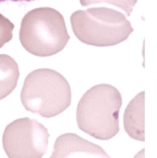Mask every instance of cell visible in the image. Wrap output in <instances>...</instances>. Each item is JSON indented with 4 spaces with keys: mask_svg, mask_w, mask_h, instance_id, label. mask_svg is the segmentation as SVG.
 I'll use <instances>...</instances> for the list:
<instances>
[{
    "mask_svg": "<svg viewBox=\"0 0 157 158\" xmlns=\"http://www.w3.org/2000/svg\"><path fill=\"white\" fill-rule=\"evenodd\" d=\"M119 90L108 84L89 89L78 102L77 126L91 137L107 140L119 132V112L122 106Z\"/></svg>",
    "mask_w": 157,
    "mask_h": 158,
    "instance_id": "obj_1",
    "label": "cell"
},
{
    "mask_svg": "<svg viewBox=\"0 0 157 158\" xmlns=\"http://www.w3.org/2000/svg\"><path fill=\"white\" fill-rule=\"evenodd\" d=\"M21 102L33 114L46 118L54 117L71 105V87L66 78L55 70H34L24 80Z\"/></svg>",
    "mask_w": 157,
    "mask_h": 158,
    "instance_id": "obj_2",
    "label": "cell"
},
{
    "mask_svg": "<svg viewBox=\"0 0 157 158\" xmlns=\"http://www.w3.org/2000/svg\"><path fill=\"white\" fill-rule=\"evenodd\" d=\"M19 37L24 49L37 57L59 53L70 39L63 16L51 8L27 12L22 21Z\"/></svg>",
    "mask_w": 157,
    "mask_h": 158,
    "instance_id": "obj_3",
    "label": "cell"
},
{
    "mask_svg": "<svg viewBox=\"0 0 157 158\" xmlns=\"http://www.w3.org/2000/svg\"><path fill=\"white\" fill-rule=\"evenodd\" d=\"M71 25L78 40L95 47L115 46L126 40L133 32L123 13L104 7L73 12Z\"/></svg>",
    "mask_w": 157,
    "mask_h": 158,
    "instance_id": "obj_4",
    "label": "cell"
},
{
    "mask_svg": "<svg viewBox=\"0 0 157 158\" xmlns=\"http://www.w3.org/2000/svg\"><path fill=\"white\" fill-rule=\"evenodd\" d=\"M48 128L37 120L19 118L3 133V149L9 158H42L48 147Z\"/></svg>",
    "mask_w": 157,
    "mask_h": 158,
    "instance_id": "obj_5",
    "label": "cell"
},
{
    "mask_svg": "<svg viewBox=\"0 0 157 158\" xmlns=\"http://www.w3.org/2000/svg\"><path fill=\"white\" fill-rule=\"evenodd\" d=\"M50 158H110L99 145L73 133L62 134L54 143Z\"/></svg>",
    "mask_w": 157,
    "mask_h": 158,
    "instance_id": "obj_6",
    "label": "cell"
},
{
    "mask_svg": "<svg viewBox=\"0 0 157 158\" xmlns=\"http://www.w3.org/2000/svg\"><path fill=\"white\" fill-rule=\"evenodd\" d=\"M144 91L138 93L128 103L124 114V127L127 135L139 141L145 140Z\"/></svg>",
    "mask_w": 157,
    "mask_h": 158,
    "instance_id": "obj_7",
    "label": "cell"
},
{
    "mask_svg": "<svg viewBox=\"0 0 157 158\" xmlns=\"http://www.w3.org/2000/svg\"><path fill=\"white\" fill-rule=\"evenodd\" d=\"M19 77V66L15 60L7 54H0V101L16 89Z\"/></svg>",
    "mask_w": 157,
    "mask_h": 158,
    "instance_id": "obj_8",
    "label": "cell"
},
{
    "mask_svg": "<svg viewBox=\"0 0 157 158\" xmlns=\"http://www.w3.org/2000/svg\"><path fill=\"white\" fill-rule=\"evenodd\" d=\"M80 3L84 7L93 4H100V3L111 4L113 6H115L123 10L127 16H130L133 8L137 3V0H80Z\"/></svg>",
    "mask_w": 157,
    "mask_h": 158,
    "instance_id": "obj_9",
    "label": "cell"
},
{
    "mask_svg": "<svg viewBox=\"0 0 157 158\" xmlns=\"http://www.w3.org/2000/svg\"><path fill=\"white\" fill-rule=\"evenodd\" d=\"M13 29L14 24L8 18L0 14V48L12 39Z\"/></svg>",
    "mask_w": 157,
    "mask_h": 158,
    "instance_id": "obj_10",
    "label": "cell"
},
{
    "mask_svg": "<svg viewBox=\"0 0 157 158\" xmlns=\"http://www.w3.org/2000/svg\"><path fill=\"white\" fill-rule=\"evenodd\" d=\"M4 1H8V0H0V3H2ZM10 1H15V2H31V1H35V0H10Z\"/></svg>",
    "mask_w": 157,
    "mask_h": 158,
    "instance_id": "obj_11",
    "label": "cell"
}]
</instances>
